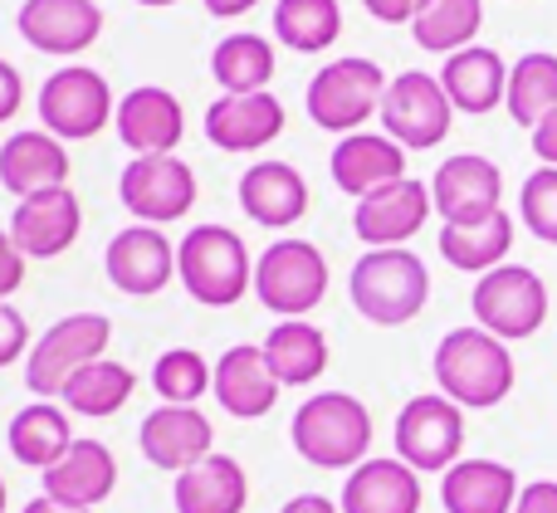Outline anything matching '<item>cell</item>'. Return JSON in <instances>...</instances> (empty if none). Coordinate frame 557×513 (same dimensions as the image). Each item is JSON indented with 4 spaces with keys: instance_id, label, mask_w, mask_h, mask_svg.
Listing matches in <instances>:
<instances>
[{
    "instance_id": "cell-34",
    "label": "cell",
    "mask_w": 557,
    "mask_h": 513,
    "mask_svg": "<svg viewBox=\"0 0 557 513\" xmlns=\"http://www.w3.org/2000/svg\"><path fill=\"white\" fill-rule=\"evenodd\" d=\"M211 78L225 93H270L274 45L264 35H231L211 49Z\"/></svg>"
},
{
    "instance_id": "cell-29",
    "label": "cell",
    "mask_w": 557,
    "mask_h": 513,
    "mask_svg": "<svg viewBox=\"0 0 557 513\" xmlns=\"http://www.w3.org/2000/svg\"><path fill=\"white\" fill-rule=\"evenodd\" d=\"M176 513H245L250 504V479H245L240 460L231 455H206L172 485Z\"/></svg>"
},
{
    "instance_id": "cell-4",
    "label": "cell",
    "mask_w": 557,
    "mask_h": 513,
    "mask_svg": "<svg viewBox=\"0 0 557 513\" xmlns=\"http://www.w3.org/2000/svg\"><path fill=\"white\" fill-rule=\"evenodd\" d=\"M176 279L201 309H231L255 289V264L231 225H196L176 245Z\"/></svg>"
},
{
    "instance_id": "cell-15",
    "label": "cell",
    "mask_w": 557,
    "mask_h": 513,
    "mask_svg": "<svg viewBox=\"0 0 557 513\" xmlns=\"http://www.w3.org/2000/svg\"><path fill=\"white\" fill-rule=\"evenodd\" d=\"M435 211L445 225H480L490 215H499V196H504V172L480 152H460L450 162H441L431 182Z\"/></svg>"
},
{
    "instance_id": "cell-20",
    "label": "cell",
    "mask_w": 557,
    "mask_h": 513,
    "mask_svg": "<svg viewBox=\"0 0 557 513\" xmlns=\"http://www.w3.org/2000/svg\"><path fill=\"white\" fill-rule=\"evenodd\" d=\"M211 440H215L211 421L196 406H157L152 416L143 421V430H137V446H143L147 465L172 470V475H186V470L201 465L206 455H215Z\"/></svg>"
},
{
    "instance_id": "cell-30",
    "label": "cell",
    "mask_w": 557,
    "mask_h": 513,
    "mask_svg": "<svg viewBox=\"0 0 557 513\" xmlns=\"http://www.w3.org/2000/svg\"><path fill=\"white\" fill-rule=\"evenodd\" d=\"M5 440H10V455H15L20 465L45 475V470H54L59 460L69 455V446H74V426H69L64 406H54V401H29L25 411H15Z\"/></svg>"
},
{
    "instance_id": "cell-36",
    "label": "cell",
    "mask_w": 557,
    "mask_h": 513,
    "mask_svg": "<svg viewBox=\"0 0 557 513\" xmlns=\"http://www.w3.org/2000/svg\"><path fill=\"white\" fill-rule=\"evenodd\" d=\"M509 117L519 127H539L543 117L557 108V54H523L519 64L509 68V98H504Z\"/></svg>"
},
{
    "instance_id": "cell-19",
    "label": "cell",
    "mask_w": 557,
    "mask_h": 513,
    "mask_svg": "<svg viewBox=\"0 0 557 513\" xmlns=\"http://www.w3.org/2000/svg\"><path fill=\"white\" fill-rule=\"evenodd\" d=\"M78 225H84L78 196L69 191V186H54V191H39L15 205V215H10V240L20 245L25 260H54V254H64L69 245L78 240Z\"/></svg>"
},
{
    "instance_id": "cell-3",
    "label": "cell",
    "mask_w": 557,
    "mask_h": 513,
    "mask_svg": "<svg viewBox=\"0 0 557 513\" xmlns=\"http://www.w3.org/2000/svg\"><path fill=\"white\" fill-rule=\"evenodd\" d=\"M352 309L376 328H401L431 299V270L411 250H367L347 274Z\"/></svg>"
},
{
    "instance_id": "cell-35",
    "label": "cell",
    "mask_w": 557,
    "mask_h": 513,
    "mask_svg": "<svg viewBox=\"0 0 557 513\" xmlns=\"http://www.w3.org/2000/svg\"><path fill=\"white\" fill-rule=\"evenodd\" d=\"M484 25V0H425V10L416 15L411 39L431 54H460V49L474 45Z\"/></svg>"
},
{
    "instance_id": "cell-23",
    "label": "cell",
    "mask_w": 557,
    "mask_h": 513,
    "mask_svg": "<svg viewBox=\"0 0 557 513\" xmlns=\"http://www.w3.org/2000/svg\"><path fill=\"white\" fill-rule=\"evenodd\" d=\"M215 401L225 406V416L235 421H260L274 411L278 401V377L270 372V362H264V348H255V342H240V348H231L221 362H215Z\"/></svg>"
},
{
    "instance_id": "cell-39",
    "label": "cell",
    "mask_w": 557,
    "mask_h": 513,
    "mask_svg": "<svg viewBox=\"0 0 557 513\" xmlns=\"http://www.w3.org/2000/svg\"><path fill=\"white\" fill-rule=\"evenodd\" d=\"M519 215L543 245H557V166H539V172L523 182Z\"/></svg>"
},
{
    "instance_id": "cell-10",
    "label": "cell",
    "mask_w": 557,
    "mask_h": 513,
    "mask_svg": "<svg viewBox=\"0 0 557 513\" xmlns=\"http://www.w3.org/2000/svg\"><path fill=\"white\" fill-rule=\"evenodd\" d=\"M35 108L45 133H54L59 142H88V137H98L108 127V117H117L108 78L84 64H69L59 74H49Z\"/></svg>"
},
{
    "instance_id": "cell-38",
    "label": "cell",
    "mask_w": 557,
    "mask_h": 513,
    "mask_svg": "<svg viewBox=\"0 0 557 513\" xmlns=\"http://www.w3.org/2000/svg\"><path fill=\"white\" fill-rule=\"evenodd\" d=\"M215 387V367L196 348H166L152 362V391L162 406H196Z\"/></svg>"
},
{
    "instance_id": "cell-12",
    "label": "cell",
    "mask_w": 557,
    "mask_h": 513,
    "mask_svg": "<svg viewBox=\"0 0 557 513\" xmlns=\"http://www.w3.org/2000/svg\"><path fill=\"white\" fill-rule=\"evenodd\" d=\"M117 196L137 225H172L196 205V172L182 157H133L117 176Z\"/></svg>"
},
{
    "instance_id": "cell-43",
    "label": "cell",
    "mask_w": 557,
    "mask_h": 513,
    "mask_svg": "<svg viewBox=\"0 0 557 513\" xmlns=\"http://www.w3.org/2000/svg\"><path fill=\"white\" fill-rule=\"evenodd\" d=\"M513 513H557V479H533V485H523Z\"/></svg>"
},
{
    "instance_id": "cell-8",
    "label": "cell",
    "mask_w": 557,
    "mask_h": 513,
    "mask_svg": "<svg viewBox=\"0 0 557 513\" xmlns=\"http://www.w3.org/2000/svg\"><path fill=\"white\" fill-rule=\"evenodd\" d=\"M108 342H113V318H108V313H69V318H59L54 328L29 348L25 387L35 391L39 401L59 397L78 367L103 358Z\"/></svg>"
},
{
    "instance_id": "cell-24",
    "label": "cell",
    "mask_w": 557,
    "mask_h": 513,
    "mask_svg": "<svg viewBox=\"0 0 557 513\" xmlns=\"http://www.w3.org/2000/svg\"><path fill=\"white\" fill-rule=\"evenodd\" d=\"M240 211L264 230H288L308 215V182L288 162H255L240 176Z\"/></svg>"
},
{
    "instance_id": "cell-5",
    "label": "cell",
    "mask_w": 557,
    "mask_h": 513,
    "mask_svg": "<svg viewBox=\"0 0 557 513\" xmlns=\"http://www.w3.org/2000/svg\"><path fill=\"white\" fill-rule=\"evenodd\" d=\"M386 84H392V78H386L382 64H372V59H362V54L333 59V64H323L308 78V93H304L308 117H313L323 133L352 137V133H362L367 117L382 113Z\"/></svg>"
},
{
    "instance_id": "cell-46",
    "label": "cell",
    "mask_w": 557,
    "mask_h": 513,
    "mask_svg": "<svg viewBox=\"0 0 557 513\" xmlns=\"http://www.w3.org/2000/svg\"><path fill=\"white\" fill-rule=\"evenodd\" d=\"M278 513H343L327 495H294Z\"/></svg>"
},
{
    "instance_id": "cell-44",
    "label": "cell",
    "mask_w": 557,
    "mask_h": 513,
    "mask_svg": "<svg viewBox=\"0 0 557 513\" xmlns=\"http://www.w3.org/2000/svg\"><path fill=\"white\" fill-rule=\"evenodd\" d=\"M20 103H25V84H20V68L0 59V123H10V117L20 113Z\"/></svg>"
},
{
    "instance_id": "cell-25",
    "label": "cell",
    "mask_w": 557,
    "mask_h": 513,
    "mask_svg": "<svg viewBox=\"0 0 557 513\" xmlns=\"http://www.w3.org/2000/svg\"><path fill=\"white\" fill-rule=\"evenodd\" d=\"M435 78H441L445 98L455 103V113H470V117L494 113V108L509 98V64L484 45H470V49H460V54H450Z\"/></svg>"
},
{
    "instance_id": "cell-45",
    "label": "cell",
    "mask_w": 557,
    "mask_h": 513,
    "mask_svg": "<svg viewBox=\"0 0 557 513\" xmlns=\"http://www.w3.org/2000/svg\"><path fill=\"white\" fill-rule=\"evenodd\" d=\"M533 152H539L543 166H557V108L533 127Z\"/></svg>"
},
{
    "instance_id": "cell-9",
    "label": "cell",
    "mask_w": 557,
    "mask_h": 513,
    "mask_svg": "<svg viewBox=\"0 0 557 513\" xmlns=\"http://www.w3.org/2000/svg\"><path fill=\"white\" fill-rule=\"evenodd\" d=\"M396 460L416 470V475H445L460 465L465 450V411L450 397L431 391V397H411L396 416Z\"/></svg>"
},
{
    "instance_id": "cell-33",
    "label": "cell",
    "mask_w": 557,
    "mask_h": 513,
    "mask_svg": "<svg viewBox=\"0 0 557 513\" xmlns=\"http://www.w3.org/2000/svg\"><path fill=\"white\" fill-rule=\"evenodd\" d=\"M133 391H137L133 367H123V362H113V358H98V362H88V367H78L59 397H64V406L74 411V416L103 421V416H117V411L133 401Z\"/></svg>"
},
{
    "instance_id": "cell-1",
    "label": "cell",
    "mask_w": 557,
    "mask_h": 513,
    "mask_svg": "<svg viewBox=\"0 0 557 513\" xmlns=\"http://www.w3.org/2000/svg\"><path fill=\"white\" fill-rule=\"evenodd\" d=\"M513 352L484 328H450L435 348V387L460 411H490L513 391Z\"/></svg>"
},
{
    "instance_id": "cell-50",
    "label": "cell",
    "mask_w": 557,
    "mask_h": 513,
    "mask_svg": "<svg viewBox=\"0 0 557 513\" xmlns=\"http://www.w3.org/2000/svg\"><path fill=\"white\" fill-rule=\"evenodd\" d=\"M0 513H5V479H0Z\"/></svg>"
},
{
    "instance_id": "cell-7",
    "label": "cell",
    "mask_w": 557,
    "mask_h": 513,
    "mask_svg": "<svg viewBox=\"0 0 557 513\" xmlns=\"http://www.w3.org/2000/svg\"><path fill=\"white\" fill-rule=\"evenodd\" d=\"M474 328L494 333L499 342H523L548 323V284L529 264H499L470 293Z\"/></svg>"
},
{
    "instance_id": "cell-22",
    "label": "cell",
    "mask_w": 557,
    "mask_h": 513,
    "mask_svg": "<svg viewBox=\"0 0 557 513\" xmlns=\"http://www.w3.org/2000/svg\"><path fill=\"white\" fill-rule=\"evenodd\" d=\"M327 172H333L337 191L362 201V196H372V191H382V186L401 182V176H406V147L392 142L386 133H352V137H343V142L333 147Z\"/></svg>"
},
{
    "instance_id": "cell-41",
    "label": "cell",
    "mask_w": 557,
    "mask_h": 513,
    "mask_svg": "<svg viewBox=\"0 0 557 513\" xmlns=\"http://www.w3.org/2000/svg\"><path fill=\"white\" fill-rule=\"evenodd\" d=\"M20 284H25V254L10 240V230H0V303H5Z\"/></svg>"
},
{
    "instance_id": "cell-14",
    "label": "cell",
    "mask_w": 557,
    "mask_h": 513,
    "mask_svg": "<svg viewBox=\"0 0 557 513\" xmlns=\"http://www.w3.org/2000/svg\"><path fill=\"white\" fill-rule=\"evenodd\" d=\"M431 211H435L431 186L401 176V182H392V186H382V191L357 201L352 230H357V240H367L372 250H406V240L421 235V225L431 221Z\"/></svg>"
},
{
    "instance_id": "cell-17",
    "label": "cell",
    "mask_w": 557,
    "mask_h": 513,
    "mask_svg": "<svg viewBox=\"0 0 557 513\" xmlns=\"http://www.w3.org/2000/svg\"><path fill=\"white\" fill-rule=\"evenodd\" d=\"M15 29L39 54H84L103 35V10L98 0H25L15 15Z\"/></svg>"
},
{
    "instance_id": "cell-47",
    "label": "cell",
    "mask_w": 557,
    "mask_h": 513,
    "mask_svg": "<svg viewBox=\"0 0 557 513\" xmlns=\"http://www.w3.org/2000/svg\"><path fill=\"white\" fill-rule=\"evenodd\" d=\"M206 10H211L215 20H235V15H245V10H255L260 0H201Z\"/></svg>"
},
{
    "instance_id": "cell-2",
    "label": "cell",
    "mask_w": 557,
    "mask_h": 513,
    "mask_svg": "<svg viewBox=\"0 0 557 513\" xmlns=\"http://www.w3.org/2000/svg\"><path fill=\"white\" fill-rule=\"evenodd\" d=\"M288 436L313 470H357L372 450V411L352 391H318L294 411Z\"/></svg>"
},
{
    "instance_id": "cell-11",
    "label": "cell",
    "mask_w": 557,
    "mask_h": 513,
    "mask_svg": "<svg viewBox=\"0 0 557 513\" xmlns=\"http://www.w3.org/2000/svg\"><path fill=\"white\" fill-rule=\"evenodd\" d=\"M455 123V103L445 98L441 78L421 74V68H406L386 84L382 98V133L392 142H401L406 152H425V147H441L450 137Z\"/></svg>"
},
{
    "instance_id": "cell-18",
    "label": "cell",
    "mask_w": 557,
    "mask_h": 513,
    "mask_svg": "<svg viewBox=\"0 0 557 513\" xmlns=\"http://www.w3.org/2000/svg\"><path fill=\"white\" fill-rule=\"evenodd\" d=\"M284 133V103L274 93H221L206 108V142L231 157L264 152Z\"/></svg>"
},
{
    "instance_id": "cell-6",
    "label": "cell",
    "mask_w": 557,
    "mask_h": 513,
    "mask_svg": "<svg viewBox=\"0 0 557 513\" xmlns=\"http://www.w3.org/2000/svg\"><path fill=\"white\" fill-rule=\"evenodd\" d=\"M327 293V260L313 240H284L264 245V254L255 260V299L278 318H304L323 303Z\"/></svg>"
},
{
    "instance_id": "cell-16",
    "label": "cell",
    "mask_w": 557,
    "mask_h": 513,
    "mask_svg": "<svg viewBox=\"0 0 557 513\" xmlns=\"http://www.w3.org/2000/svg\"><path fill=\"white\" fill-rule=\"evenodd\" d=\"M117 142L137 157H176L186 133V113H182V98L172 88H133V93L117 98Z\"/></svg>"
},
{
    "instance_id": "cell-28",
    "label": "cell",
    "mask_w": 557,
    "mask_h": 513,
    "mask_svg": "<svg viewBox=\"0 0 557 513\" xmlns=\"http://www.w3.org/2000/svg\"><path fill=\"white\" fill-rule=\"evenodd\" d=\"M445 513H513L519 504V475L499 460H460L441 479Z\"/></svg>"
},
{
    "instance_id": "cell-26",
    "label": "cell",
    "mask_w": 557,
    "mask_h": 513,
    "mask_svg": "<svg viewBox=\"0 0 557 513\" xmlns=\"http://www.w3.org/2000/svg\"><path fill=\"white\" fill-rule=\"evenodd\" d=\"M117 489V460L103 440H74L54 470H45V495L69 509H98Z\"/></svg>"
},
{
    "instance_id": "cell-13",
    "label": "cell",
    "mask_w": 557,
    "mask_h": 513,
    "mask_svg": "<svg viewBox=\"0 0 557 513\" xmlns=\"http://www.w3.org/2000/svg\"><path fill=\"white\" fill-rule=\"evenodd\" d=\"M108 284L127 299H152L176 279V245L162 235V225H127L103 250Z\"/></svg>"
},
{
    "instance_id": "cell-49",
    "label": "cell",
    "mask_w": 557,
    "mask_h": 513,
    "mask_svg": "<svg viewBox=\"0 0 557 513\" xmlns=\"http://www.w3.org/2000/svg\"><path fill=\"white\" fill-rule=\"evenodd\" d=\"M137 5H152V10H162V5H176V0H137Z\"/></svg>"
},
{
    "instance_id": "cell-31",
    "label": "cell",
    "mask_w": 557,
    "mask_h": 513,
    "mask_svg": "<svg viewBox=\"0 0 557 513\" xmlns=\"http://www.w3.org/2000/svg\"><path fill=\"white\" fill-rule=\"evenodd\" d=\"M264 362L278 377V387H308L327 372V338L308 318H278L264 338Z\"/></svg>"
},
{
    "instance_id": "cell-27",
    "label": "cell",
    "mask_w": 557,
    "mask_h": 513,
    "mask_svg": "<svg viewBox=\"0 0 557 513\" xmlns=\"http://www.w3.org/2000/svg\"><path fill=\"white\" fill-rule=\"evenodd\" d=\"M343 513H421V475L406 460H362L343 485Z\"/></svg>"
},
{
    "instance_id": "cell-48",
    "label": "cell",
    "mask_w": 557,
    "mask_h": 513,
    "mask_svg": "<svg viewBox=\"0 0 557 513\" xmlns=\"http://www.w3.org/2000/svg\"><path fill=\"white\" fill-rule=\"evenodd\" d=\"M20 513H94V509H69V504H59V499H49V495H39V499H29Z\"/></svg>"
},
{
    "instance_id": "cell-21",
    "label": "cell",
    "mask_w": 557,
    "mask_h": 513,
    "mask_svg": "<svg viewBox=\"0 0 557 513\" xmlns=\"http://www.w3.org/2000/svg\"><path fill=\"white\" fill-rule=\"evenodd\" d=\"M0 186L20 201L39 191H54V186H69V147L59 142L45 127H29V133H15L0 142Z\"/></svg>"
},
{
    "instance_id": "cell-42",
    "label": "cell",
    "mask_w": 557,
    "mask_h": 513,
    "mask_svg": "<svg viewBox=\"0 0 557 513\" xmlns=\"http://www.w3.org/2000/svg\"><path fill=\"white\" fill-rule=\"evenodd\" d=\"M367 15L382 25H416V15L425 10V0H362Z\"/></svg>"
},
{
    "instance_id": "cell-32",
    "label": "cell",
    "mask_w": 557,
    "mask_h": 513,
    "mask_svg": "<svg viewBox=\"0 0 557 513\" xmlns=\"http://www.w3.org/2000/svg\"><path fill=\"white\" fill-rule=\"evenodd\" d=\"M513 250V215L499 211L480 225H445L441 230V260L460 274H490L509 260Z\"/></svg>"
},
{
    "instance_id": "cell-37",
    "label": "cell",
    "mask_w": 557,
    "mask_h": 513,
    "mask_svg": "<svg viewBox=\"0 0 557 513\" xmlns=\"http://www.w3.org/2000/svg\"><path fill=\"white\" fill-rule=\"evenodd\" d=\"M343 35V5L337 0H278L274 39H284L298 54H318Z\"/></svg>"
},
{
    "instance_id": "cell-40",
    "label": "cell",
    "mask_w": 557,
    "mask_h": 513,
    "mask_svg": "<svg viewBox=\"0 0 557 513\" xmlns=\"http://www.w3.org/2000/svg\"><path fill=\"white\" fill-rule=\"evenodd\" d=\"M29 348V323L20 318L10 303H0V367H10V362H20Z\"/></svg>"
}]
</instances>
